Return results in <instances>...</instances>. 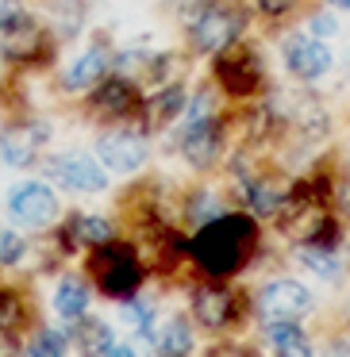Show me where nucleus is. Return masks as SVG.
<instances>
[{"instance_id": "nucleus-1", "label": "nucleus", "mask_w": 350, "mask_h": 357, "mask_svg": "<svg viewBox=\"0 0 350 357\" xmlns=\"http://www.w3.org/2000/svg\"><path fill=\"white\" fill-rule=\"evenodd\" d=\"M258 242V227L250 215H216L196 231L193 238V257L208 277H231L242 269Z\"/></svg>"}, {"instance_id": "nucleus-2", "label": "nucleus", "mask_w": 350, "mask_h": 357, "mask_svg": "<svg viewBox=\"0 0 350 357\" xmlns=\"http://www.w3.org/2000/svg\"><path fill=\"white\" fill-rule=\"evenodd\" d=\"M89 269H93L101 292L104 296H116V300L135 296V292H139V284H143V265H139V257H135L131 246L104 242V246H96Z\"/></svg>"}, {"instance_id": "nucleus-3", "label": "nucleus", "mask_w": 350, "mask_h": 357, "mask_svg": "<svg viewBox=\"0 0 350 357\" xmlns=\"http://www.w3.org/2000/svg\"><path fill=\"white\" fill-rule=\"evenodd\" d=\"M239 31H242L239 8H231V4H208V8L196 16L189 39H193V47L204 50V54H219V50H227L239 39Z\"/></svg>"}, {"instance_id": "nucleus-4", "label": "nucleus", "mask_w": 350, "mask_h": 357, "mask_svg": "<svg viewBox=\"0 0 350 357\" xmlns=\"http://www.w3.org/2000/svg\"><path fill=\"white\" fill-rule=\"evenodd\" d=\"M312 311V292L300 280H270L258 292V315L270 323H296Z\"/></svg>"}, {"instance_id": "nucleus-5", "label": "nucleus", "mask_w": 350, "mask_h": 357, "mask_svg": "<svg viewBox=\"0 0 350 357\" xmlns=\"http://www.w3.org/2000/svg\"><path fill=\"white\" fill-rule=\"evenodd\" d=\"M335 66V54L323 39H312L308 31H296L285 39V70L296 81H319Z\"/></svg>"}, {"instance_id": "nucleus-6", "label": "nucleus", "mask_w": 350, "mask_h": 357, "mask_svg": "<svg viewBox=\"0 0 350 357\" xmlns=\"http://www.w3.org/2000/svg\"><path fill=\"white\" fill-rule=\"evenodd\" d=\"M216 77L231 96H250L258 89V81H262V62H258L247 47H235L231 43V47L219 50V58H216Z\"/></svg>"}, {"instance_id": "nucleus-7", "label": "nucleus", "mask_w": 350, "mask_h": 357, "mask_svg": "<svg viewBox=\"0 0 350 357\" xmlns=\"http://www.w3.org/2000/svg\"><path fill=\"white\" fill-rule=\"evenodd\" d=\"M8 211H12V219H20V223H27V227H43V223H50V219L58 215V200H54V192H50L47 185L27 181V185L12 188Z\"/></svg>"}, {"instance_id": "nucleus-8", "label": "nucleus", "mask_w": 350, "mask_h": 357, "mask_svg": "<svg viewBox=\"0 0 350 357\" xmlns=\"http://www.w3.org/2000/svg\"><path fill=\"white\" fill-rule=\"evenodd\" d=\"M50 177L62 188H73V192H104V188H108L104 165L96 162V158H85V154L54 158V162H50Z\"/></svg>"}, {"instance_id": "nucleus-9", "label": "nucleus", "mask_w": 350, "mask_h": 357, "mask_svg": "<svg viewBox=\"0 0 350 357\" xmlns=\"http://www.w3.org/2000/svg\"><path fill=\"white\" fill-rule=\"evenodd\" d=\"M219 142H224L219 119L216 116H196L193 123L185 127V135H181V154L193 165H208L212 158L219 154Z\"/></svg>"}, {"instance_id": "nucleus-10", "label": "nucleus", "mask_w": 350, "mask_h": 357, "mask_svg": "<svg viewBox=\"0 0 350 357\" xmlns=\"http://www.w3.org/2000/svg\"><path fill=\"white\" fill-rule=\"evenodd\" d=\"M96 158H101V165L112 173H131L147 162V146H143V139H135V135H104V139L96 142Z\"/></svg>"}, {"instance_id": "nucleus-11", "label": "nucleus", "mask_w": 350, "mask_h": 357, "mask_svg": "<svg viewBox=\"0 0 350 357\" xmlns=\"http://www.w3.org/2000/svg\"><path fill=\"white\" fill-rule=\"evenodd\" d=\"M139 104H143L139 93H135L127 81H119V77L101 81L96 93H93V112L104 116V119H124V116H131V112H139Z\"/></svg>"}, {"instance_id": "nucleus-12", "label": "nucleus", "mask_w": 350, "mask_h": 357, "mask_svg": "<svg viewBox=\"0 0 350 357\" xmlns=\"http://www.w3.org/2000/svg\"><path fill=\"white\" fill-rule=\"evenodd\" d=\"M0 47H4V54L16 58V62H27V58H35L43 50V31L35 20H27L24 12H20L12 24L0 27Z\"/></svg>"}, {"instance_id": "nucleus-13", "label": "nucleus", "mask_w": 350, "mask_h": 357, "mask_svg": "<svg viewBox=\"0 0 350 357\" xmlns=\"http://www.w3.org/2000/svg\"><path fill=\"white\" fill-rule=\"evenodd\" d=\"M193 311L196 319H200L204 326H227L235 319V292H227V288H216V284H204L193 292Z\"/></svg>"}, {"instance_id": "nucleus-14", "label": "nucleus", "mask_w": 350, "mask_h": 357, "mask_svg": "<svg viewBox=\"0 0 350 357\" xmlns=\"http://www.w3.org/2000/svg\"><path fill=\"white\" fill-rule=\"evenodd\" d=\"M70 338L78 346V354L85 357H104L112 349V326L104 319H93V315H78L70 326Z\"/></svg>"}, {"instance_id": "nucleus-15", "label": "nucleus", "mask_w": 350, "mask_h": 357, "mask_svg": "<svg viewBox=\"0 0 350 357\" xmlns=\"http://www.w3.org/2000/svg\"><path fill=\"white\" fill-rule=\"evenodd\" d=\"M181 108H185V89H181V85H166V89H158L154 96H147V100L139 104L147 131H158V127H166Z\"/></svg>"}, {"instance_id": "nucleus-16", "label": "nucleus", "mask_w": 350, "mask_h": 357, "mask_svg": "<svg viewBox=\"0 0 350 357\" xmlns=\"http://www.w3.org/2000/svg\"><path fill=\"white\" fill-rule=\"evenodd\" d=\"M108 70H112L108 47H93V50H85V54H81L78 62H73L70 70L62 73V81H66L70 89H89V85H101Z\"/></svg>"}, {"instance_id": "nucleus-17", "label": "nucleus", "mask_w": 350, "mask_h": 357, "mask_svg": "<svg viewBox=\"0 0 350 357\" xmlns=\"http://www.w3.org/2000/svg\"><path fill=\"white\" fill-rule=\"evenodd\" d=\"M35 150H39V131H20V127H12V131L0 135V154H4L8 165H31Z\"/></svg>"}, {"instance_id": "nucleus-18", "label": "nucleus", "mask_w": 350, "mask_h": 357, "mask_svg": "<svg viewBox=\"0 0 350 357\" xmlns=\"http://www.w3.org/2000/svg\"><path fill=\"white\" fill-rule=\"evenodd\" d=\"M193 354V326L181 315H173L158 334V357H189Z\"/></svg>"}, {"instance_id": "nucleus-19", "label": "nucleus", "mask_w": 350, "mask_h": 357, "mask_svg": "<svg viewBox=\"0 0 350 357\" xmlns=\"http://www.w3.org/2000/svg\"><path fill=\"white\" fill-rule=\"evenodd\" d=\"M66 234H70L73 242H93V246H104V242L112 238V223L101 215H73L70 227H66Z\"/></svg>"}, {"instance_id": "nucleus-20", "label": "nucleus", "mask_w": 350, "mask_h": 357, "mask_svg": "<svg viewBox=\"0 0 350 357\" xmlns=\"http://www.w3.org/2000/svg\"><path fill=\"white\" fill-rule=\"evenodd\" d=\"M270 338L277 346V357H312V349L296 323H270Z\"/></svg>"}, {"instance_id": "nucleus-21", "label": "nucleus", "mask_w": 350, "mask_h": 357, "mask_svg": "<svg viewBox=\"0 0 350 357\" xmlns=\"http://www.w3.org/2000/svg\"><path fill=\"white\" fill-rule=\"evenodd\" d=\"M54 307H58V315H62V319L85 315V307H89V288L81 284V280H62V284H58V292H54Z\"/></svg>"}, {"instance_id": "nucleus-22", "label": "nucleus", "mask_w": 350, "mask_h": 357, "mask_svg": "<svg viewBox=\"0 0 350 357\" xmlns=\"http://www.w3.org/2000/svg\"><path fill=\"white\" fill-rule=\"evenodd\" d=\"M24 326V300L16 292H0V334H16Z\"/></svg>"}, {"instance_id": "nucleus-23", "label": "nucleus", "mask_w": 350, "mask_h": 357, "mask_svg": "<svg viewBox=\"0 0 350 357\" xmlns=\"http://www.w3.org/2000/svg\"><path fill=\"white\" fill-rule=\"evenodd\" d=\"M300 261L308 265L312 273H319V277H339V265H335L331 250H323V246H304L300 250Z\"/></svg>"}, {"instance_id": "nucleus-24", "label": "nucleus", "mask_w": 350, "mask_h": 357, "mask_svg": "<svg viewBox=\"0 0 350 357\" xmlns=\"http://www.w3.org/2000/svg\"><path fill=\"white\" fill-rule=\"evenodd\" d=\"M27 357H66V338L58 331H43L39 338L31 342Z\"/></svg>"}, {"instance_id": "nucleus-25", "label": "nucleus", "mask_w": 350, "mask_h": 357, "mask_svg": "<svg viewBox=\"0 0 350 357\" xmlns=\"http://www.w3.org/2000/svg\"><path fill=\"white\" fill-rule=\"evenodd\" d=\"M24 238H20L16 231H8V227H0V265H16L20 257H24Z\"/></svg>"}, {"instance_id": "nucleus-26", "label": "nucleus", "mask_w": 350, "mask_h": 357, "mask_svg": "<svg viewBox=\"0 0 350 357\" xmlns=\"http://www.w3.org/2000/svg\"><path fill=\"white\" fill-rule=\"evenodd\" d=\"M124 319L135 326V331L147 334V331H150V319H154V315H150V303H139V300H135V303H124Z\"/></svg>"}, {"instance_id": "nucleus-27", "label": "nucleus", "mask_w": 350, "mask_h": 357, "mask_svg": "<svg viewBox=\"0 0 350 357\" xmlns=\"http://www.w3.org/2000/svg\"><path fill=\"white\" fill-rule=\"evenodd\" d=\"M308 35H312V39H331V35H335V16L316 12V16L308 20Z\"/></svg>"}, {"instance_id": "nucleus-28", "label": "nucleus", "mask_w": 350, "mask_h": 357, "mask_svg": "<svg viewBox=\"0 0 350 357\" xmlns=\"http://www.w3.org/2000/svg\"><path fill=\"white\" fill-rule=\"evenodd\" d=\"M216 215H224V208H219L212 196H200V200H193V219H196L200 227L208 223V219H216Z\"/></svg>"}, {"instance_id": "nucleus-29", "label": "nucleus", "mask_w": 350, "mask_h": 357, "mask_svg": "<svg viewBox=\"0 0 350 357\" xmlns=\"http://www.w3.org/2000/svg\"><path fill=\"white\" fill-rule=\"evenodd\" d=\"M258 12H265V16H285V12H293L300 0H254Z\"/></svg>"}, {"instance_id": "nucleus-30", "label": "nucleus", "mask_w": 350, "mask_h": 357, "mask_svg": "<svg viewBox=\"0 0 350 357\" xmlns=\"http://www.w3.org/2000/svg\"><path fill=\"white\" fill-rule=\"evenodd\" d=\"M20 16V0H0V27Z\"/></svg>"}, {"instance_id": "nucleus-31", "label": "nucleus", "mask_w": 350, "mask_h": 357, "mask_svg": "<svg viewBox=\"0 0 350 357\" xmlns=\"http://www.w3.org/2000/svg\"><path fill=\"white\" fill-rule=\"evenodd\" d=\"M335 196H339V208L350 215V181H342V185L335 188Z\"/></svg>"}, {"instance_id": "nucleus-32", "label": "nucleus", "mask_w": 350, "mask_h": 357, "mask_svg": "<svg viewBox=\"0 0 350 357\" xmlns=\"http://www.w3.org/2000/svg\"><path fill=\"white\" fill-rule=\"evenodd\" d=\"M208 357H247V354H242V349H235V346H216Z\"/></svg>"}, {"instance_id": "nucleus-33", "label": "nucleus", "mask_w": 350, "mask_h": 357, "mask_svg": "<svg viewBox=\"0 0 350 357\" xmlns=\"http://www.w3.org/2000/svg\"><path fill=\"white\" fill-rule=\"evenodd\" d=\"M104 357H135V349L131 346H116V342H112V349Z\"/></svg>"}, {"instance_id": "nucleus-34", "label": "nucleus", "mask_w": 350, "mask_h": 357, "mask_svg": "<svg viewBox=\"0 0 350 357\" xmlns=\"http://www.w3.org/2000/svg\"><path fill=\"white\" fill-rule=\"evenodd\" d=\"M335 4H339V8H347V12H350V0H335Z\"/></svg>"}]
</instances>
